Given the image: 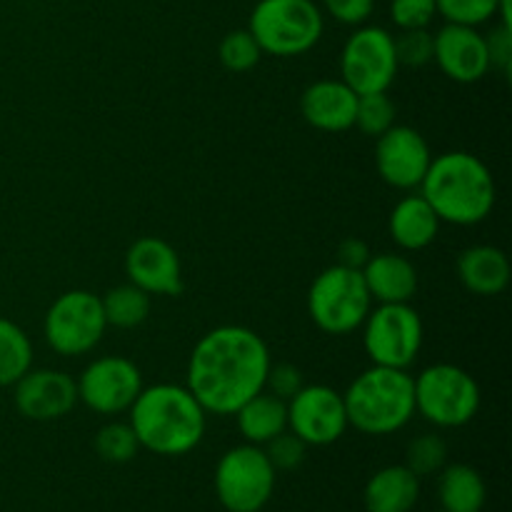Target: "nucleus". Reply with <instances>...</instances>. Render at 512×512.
<instances>
[{
	"label": "nucleus",
	"mask_w": 512,
	"mask_h": 512,
	"mask_svg": "<svg viewBox=\"0 0 512 512\" xmlns=\"http://www.w3.org/2000/svg\"><path fill=\"white\" fill-rule=\"evenodd\" d=\"M78 403V385L63 370H33L15 383V408L23 418L48 423L60 420Z\"/></svg>",
	"instance_id": "nucleus-15"
},
{
	"label": "nucleus",
	"mask_w": 512,
	"mask_h": 512,
	"mask_svg": "<svg viewBox=\"0 0 512 512\" xmlns=\"http://www.w3.org/2000/svg\"><path fill=\"white\" fill-rule=\"evenodd\" d=\"M100 303H103V313L108 325L123 330L143 325L150 315V305H153L150 303V295L133 283H125L108 290V293L100 298Z\"/></svg>",
	"instance_id": "nucleus-26"
},
{
	"label": "nucleus",
	"mask_w": 512,
	"mask_h": 512,
	"mask_svg": "<svg viewBox=\"0 0 512 512\" xmlns=\"http://www.w3.org/2000/svg\"><path fill=\"white\" fill-rule=\"evenodd\" d=\"M278 470L260 445H238L223 453L215 465L213 488L228 512H260L275 493Z\"/></svg>",
	"instance_id": "nucleus-8"
},
{
	"label": "nucleus",
	"mask_w": 512,
	"mask_h": 512,
	"mask_svg": "<svg viewBox=\"0 0 512 512\" xmlns=\"http://www.w3.org/2000/svg\"><path fill=\"white\" fill-rule=\"evenodd\" d=\"M33 368V343L20 325L0 318V388H10Z\"/></svg>",
	"instance_id": "nucleus-25"
},
{
	"label": "nucleus",
	"mask_w": 512,
	"mask_h": 512,
	"mask_svg": "<svg viewBox=\"0 0 512 512\" xmlns=\"http://www.w3.org/2000/svg\"><path fill=\"white\" fill-rule=\"evenodd\" d=\"M323 8L343 25H363L373 15L375 0H323Z\"/></svg>",
	"instance_id": "nucleus-37"
},
{
	"label": "nucleus",
	"mask_w": 512,
	"mask_h": 512,
	"mask_svg": "<svg viewBox=\"0 0 512 512\" xmlns=\"http://www.w3.org/2000/svg\"><path fill=\"white\" fill-rule=\"evenodd\" d=\"M288 430L308 448L338 443L348 430L343 393L330 385H303L288 400Z\"/></svg>",
	"instance_id": "nucleus-12"
},
{
	"label": "nucleus",
	"mask_w": 512,
	"mask_h": 512,
	"mask_svg": "<svg viewBox=\"0 0 512 512\" xmlns=\"http://www.w3.org/2000/svg\"><path fill=\"white\" fill-rule=\"evenodd\" d=\"M273 365L268 345L245 325H220L195 343L188 385L205 413L235 415L240 405L263 393Z\"/></svg>",
	"instance_id": "nucleus-1"
},
{
	"label": "nucleus",
	"mask_w": 512,
	"mask_h": 512,
	"mask_svg": "<svg viewBox=\"0 0 512 512\" xmlns=\"http://www.w3.org/2000/svg\"><path fill=\"white\" fill-rule=\"evenodd\" d=\"M405 465H408L418 478L438 475L440 470L448 465V445H445V440L435 433L418 435V438H413L408 443V450H405Z\"/></svg>",
	"instance_id": "nucleus-27"
},
{
	"label": "nucleus",
	"mask_w": 512,
	"mask_h": 512,
	"mask_svg": "<svg viewBox=\"0 0 512 512\" xmlns=\"http://www.w3.org/2000/svg\"><path fill=\"white\" fill-rule=\"evenodd\" d=\"M510 260L495 245H473L458 258V278L473 295L495 298L510 285Z\"/></svg>",
	"instance_id": "nucleus-20"
},
{
	"label": "nucleus",
	"mask_w": 512,
	"mask_h": 512,
	"mask_svg": "<svg viewBox=\"0 0 512 512\" xmlns=\"http://www.w3.org/2000/svg\"><path fill=\"white\" fill-rule=\"evenodd\" d=\"M440 512H443V510H440Z\"/></svg>",
	"instance_id": "nucleus-39"
},
{
	"label": "nucleus",
	"mask_w": 512,
	"mask_h": 512,
	"mask_svg": "<svg viewBox=\"0 0 512 512\" xmlns=\"http://www.w3.org/2000/svg\"><path fill=\"white\" fill-rule=\"evenodd\" d=\"M438 15L435 0H390V20L398 30L428 28Z\"/></svg>",
	"instance_id": "nucleus-34"
},
{
	"label": "nucleus",
	"mask_w": 512,
	"mask_h": 512,
	"mask_svg": "<svg viewBox=\"0 0 512 512\" xmlns=\"http://www.w3.org/2000/svg\"><path fill=\"white\" fill-rule=\"evenodd\" d=\"M363 280L370 298L378 303H410L418 293V268L398 253L370 255L363 265Z\"/></svg>",
	"instance_id": "nucleus-19"
},
{
	"label": "nucleus",
	"mask_w": 512,
	"mask_h": 512,
	"mask_svg": "<svg viewBox=\"0 0 512 512\" xmlns=\"http://www.w3.org/2000/svg\"><path fill=\"white\" fill-rule=\"evenodd\" d=\"M303 385V373H300L293 363L270 365L268 378H265V390L273 393L275 398L285 400V403H288Z\"/></svg>",
	"instance_id": "nucleus-36"
},
{
	"label": "nucleus",
	"mask_w": 512,
	"mask_h": 512,
	"mask_svg": "<svg viewBox=\"0 0 512 512\" xmlns=\"http://www.w3.org/2000/svg\"><path fill=\"white\" fill-rule=\"evenodd\" d=\"M263 450L275 470H295L303 465L308 445H305L298 435L290 433V430H283V433L275 435L270 443H265Z\"/></svg>",
	"instance_id": "nucleus-33"
},
{
	"label": "nucleus",
	"mask_w": 512,
	"mask_h": 512,
	"mask_svg": "<svg viewBox=\"0 0 512 512\" xmlns=\"http://www.w3.org/2000/svg\"><path fill=\"white\" fill-rule=\"evenodd\" d=\"M235 418H238V430L245 443L263 448L275 435L288 430V403L263 390L245 405H240Z\"/></svg>",
	"instance_id": "nucleus-23"
},
{
	"label": "nucleus",
	"mask_w": 512,
	"mask_h": 512,
	"mask_svg": "<svg viewBox=\"0 0 512 512\" xmlns=\"http://www.w3.org/2000/svg\"><path fill=\"white\" fill-rule=\"evenodd\" d=\"M485 50H488L490 70H498L508 78L512 70V28L498 23L488 35H485Z\"/></svg>",
	"instance_id": "nucleus-35"
},
{
	"label": "nucleus",
	"mask_w": 512,
	"mask_h": 512,
	"mask_svg": "<svg viewBox=\"0 0 512 512\" xmlns=\"http://www.w3.org/2000/svg\"><path fill=\"white\" fill-rule=\"evenodd\" d=\"M418 500L420 478L405 463L380 468L363 490V505L368 512H413Z\"/></svg>",
	"instance_id": "nucleus-21"
},
{
	"label": "nucleus",
	"mask_w": 512,
	"mask_h": 512,
	"mask_svg": "<svg viewBox=\"0 0 512 512\" xmlns=\"http://www.w3.org/2000/svg\"><path fill=\"white\" fill-rule=\"evenodd\" d=\"M395 125V103L388 93H368L358 95V108H355V125L363 135L378 138L385 130Z\"/></svg>",
	"instance_id": "nucleus-29"
},
{
	"label": "nucleus",
	"mask_w": 512,
	"mask_h": 512,
	"mask_svg": "<svg viewBox=\"0 0 512 512\" xmlns=\"http://www.w3.org/2000/svg\"><path fill=\"white\" fill-rule=\"evenodd\" d=\"M435 5L445 23L473 25V28L498 15V0H435Z\"/></svg>",
	"instance_id": "nucleus-32"
},
{
	"label": "nucleus",
	"mask_w": 512,
	"mask_h": 512,
	"mask_svg": "<svg viewBox=\"0 0 512 512\" xmlns=\"http://www.w3.org/2000/svg\"><path fill=\"white\" fill-rule=\"evenodd\" d=\"M363 348L380 368L408 370L423 348V320L410 303H380L363 320Z\"/></svg>",
	"instance_id": "nucleus-9"
},
{
	"label": "nucleus",
	"mask_w": 512,
	"mask_h": 512,
	"mask_svg": "<svg viewBox=\"0 0 512 512\" xmlns=\"http://www.w3.org/2000/svg\"><path fill=\"white\" fill-rule=\"evenodd\" d=\"M78 400L98 415H120L130 410L143 390V375L138 365L120 355H105L93 360L75 380Z\"/></svg>",
	"instance_id": "nucleus-13"
},
{
	"label": "nucleus",
	"mask_w": 512,
	"mask_h": 512,
	"mask_svg": "<svg viewBox=\"0 0 512 512\" xmlns=\"http://www.w3.org/2000/svg\"><path fill=\"white\" fill-rule=\"evenodd\" d=\"M438 500L443 512H483L488 500L483 475L473 465H445L438 473Z\"/></svg>",
	"instance_id": "nucleus-24"
},
{
	"label": "nucleus",
	"mask_w": 512,
	"mask_h": 512,
	"mask_svg": "<svg viewBox=\"0 0 512 512\" xmlns=\"http://www.w3.org/2000/svg\"><path fill=\"white\" fill-rule=\"evenodd\" d=\"M415 413L435 428H463L480 410V385L468 370L435 363L413 378Z\"/></svg>",
	"instance_id": "nucleus-7"
},
{
	"label": "nucleus",
	"mask_w": 512,
	"mask_h": 512,
	"mask_svg": "<svg viewBox=\"0 0 512 512\" xmlns=\"http://www.w3.org/2000/svg\"><path fill=\"white\" fill-rule=\"evenodd\" d=\"M108 320L98 295L88 290H68L53 300L43 320L45 343L63 358L90 353L103 340Z\"/></svg>",
	"instance_id": "nucleus-10"
},
{
	"label": "nucleus",
	"mask_w": 512,
	"mask_h": 512,
	"mask_svg": "<svg viewBox=\"0 0 512 512\" xmlns=\"http://www.w3.org/2000/svg\"><path fill=\"white\" fill-rule=\"evenodd\" d=\"M420 195L428 200L440 223L478 225L493 213L498 190L488 165L473 153L453 150L430 160L420 183Z\"/></svg>",
	"instance_id": "nucleus-3"
},
{
	"label": "nucleus",
	"mask_w": 512,
	"mask_h": 512,
	"mask_svg": "<svg viewBox=\"0 0 512 512\" xmlns=\"http://www.w3.org/2000/svg\"><path fill=\"white\" fill-rule=\"evenodd\" d=\"M430 160H433V153H430L428 140L410 125H393L383 135H378L375 168L390 188H420Z\"/></svg>",
	"instance_id": "nucleus-14"
},
{
	"label": "nucleus",
	"mask_w": 512,
	"mask_h": 512,
	"mask_svg": "<svg viewBox=\"0 0 512 512\" xmlns=\"http://www.w3.org/2000/svg\"><path fill=\"white\" fill-rule=\"evenodd\" d=\"M203 405L183 385L158 383L143 388L130 405V428L140 448L160 458H180L200 445L205 435Z\"/></svg>",
	"instance_id": "nucleus-2"
},
{
	"label": "nucleus",
	"mask_w": 512,
	"mask_h": 512,
	"mask_svg": "<svg viewBox=\"0 0 512 512\" xmlns=\"http://www.w3.org/2000/svg\"><path fill=\"white\" fill-rule=\"evenodd\" d=\"M125 275L148 295L183 293V265L178 253L163 238H138L125 253Z\"/></svg>",
	"instance_id": "nucleus-16"
},
{
	"label": "nucleus",
	"mask_w": 512,
	"mask_h": 512,
	"mask_svg": "<svg viewBox=\"0 0 512 512\" xmlns=\"http://www.w3.org/2000/svg\"><path fill=\"white\" fill-rule=\"evenodd\" d=\"M218 55L223 68H228L230 73H248V70H253L255 65L260 63L263 50H260L258 40L253 38V33L245 28V30H233V33L225 35V38L220 40Z\"/></svg>",
	"instance_id": "nucleus-30"
},
{
	"label": "nucleus",
	"mask_w": 512,
	"mask_h": 512,
	"mask_svg": "<svg viewBox=\"0 0 512 512\" xmlns=\"http://www.w3.org/2000/svg\"><path fill=\"white\" fill-rule=\"evenodd\" d=\"M373 310L363 273L345 265H330L308 290V313L328 335H348L363 325Z\"/></svg>",
	"instance_id": "nucleus-6"
},
{
	"label": "nucleus",
	"mask_w": 512,
	"mask_h": 512,
	"mask_svg": "<svg viewBox=\"0 0 512 512\" xmlns=\"http://www.w3.org/2000/svg\"><path fill=\"white\" fill-rule=\"evenodd\" d=\"M393 43L398 65L405 68H423L433 60V33L428 28L400 30L398 35H393Z\"/></svg>",
	"instance_id": "nucleus-31"
},
{
	"label": "nucleus",
	"mask_w": 512,
	"mask_h": 512,
	"mask_svg": "<svg viewBox=\"0 0 512 512\" xmlns=\"http://www.w3.org/2000/svg\"><path fill=\"white\" fill-rule=\"evenodd\" d=\"M95 453L105 460V463L123 465L138 455L140 443L135 438L130 423H108L98 430L95 435Z\"/></svg>",
	"instance_id": "nucleus-28"
},
{
	"label": "nucleus",
	"mask_w": 512,
	"mask_h": 512,
	"mask_svg": "<svg viewBox=\"0 0 512 512\" xmlns=\"http://www.w3.org/2000/svg\"><path fill=\"white\" fill-rule=\"evenodd\" d=\"M433 60L455 83H478L490 73L485 35L473 25L445 23L433 35Z\"/></svg>",
	"instance_id": "nucleus-17"
},
{
	"label": "nucleus",
	"mask_w": 512,
	"mask_h": 512,
	"mask_svg": "<svg viewBox=\"0 0 512 512\" xmlns=\"http://www.w3.org/2000/svg\"><path fill=\"white\" fill-rule=\"evenodd\" d=\"M323 10L315 0H258L248 20V30L260 50L275 58H295L323 38Z\"/></svg>",
	"instance_id": "nucleus-5"
},
{
	"label": "nucleus",
	"mask_w": 512,
	"mask_h": 512,
	"mask_svg": "<svg viewBox=\"0 0 512 512\" xmlns=\"http://www.w3.org/2000/svg\"><path fill=\"white\" fill-rule=\"evenodd\" d=\"M388 230L398 248L415 253V250H425L438 238L440 218L423 195H408L390 213Z\"/></svg>",
	"instance_id": "nucleus-22"
},
{
	"label": "nucleus",
	"mask_w": 512,
	"mask_h": 512,
	"mask_svg": "<svg viewBox=\"0 0 512 512\" xmlns=\"http://www.w3.org/2000/svg\"><path fill=\"white\" fill-rule=\"evenodd\" d=\"M370 260V248L360 238H345L338 248V263L345 268L363 270V265Z\"/></svg>",
	"instance_id": "nucleus-38"
},
{
	"label": "nucleus",
	"mask_w": 512,
	"mask_h": 512,
	"mask_svg": "<svg viewBox=\"0 0 512 512\" xmlns=\"http://www.w3.org/2000/svg\"><path fill=\"white\" fill-rule=\"evenodd\" d=\"M398 68L393 35L380 25H360L345 40L340 53V80L358 95L388 93Z\"/></svg>",
	"instance_id": "nucleus-11"
},
{
	"label": "nucleus",
	"mask_w": 512,
	"mask_h": 512,
	"mask_svg": "<svg viewBox=\"0 0 512 512\" xmlns=\"http://www.w3.org/2000/svg\"><path fill=\"white\" fill-rule=\"evenodd\" d=\"M358 93L343 80H315L300 98V113L305 123L323 133H343L355 125Z\"/></svg>",
	"instance_id": "nucleus-18"
},
{
	"label": "nucleus",
	"mask_w": 512,
	"mask_h": 512,
	"mask_svg": "<svg viewBox=\"0 0 512 512\" xmlns=\"http://www.w3.org/2000/svg\"><path fill=\"white\" fill-rule=\"evenodd\" d=\"M348 425L358 433L383 438L403 430L415 415L413 375L398 368L363 370L343 393Z\"/></svg>",
	"instance_id": "nucleus-4"
}]
</instances>
